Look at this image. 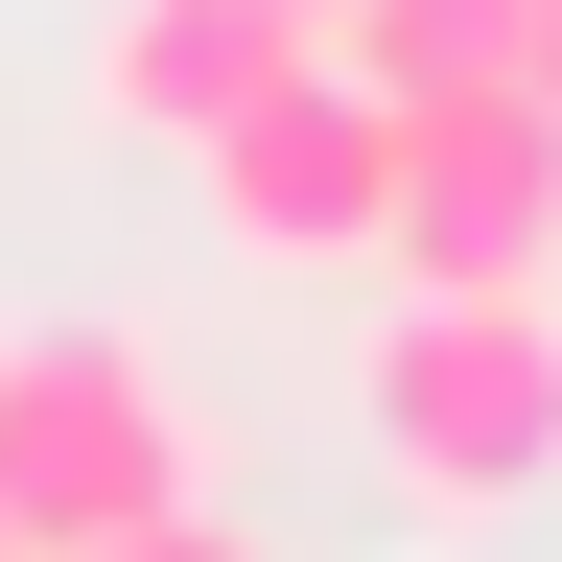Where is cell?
<instances>
[{
  "mask_svg": "<svg viewBox=\"0 0 562 562\" xmlns=\"http://www.w3.org/2000/svg\"><path fill=\"white\" fill-rule=\"evenodd\" d=\"M375 469L422 516H516L562 492V281H422L375 328Z\"/></svg>",
  "mask_w": 562,
  "mask_h": 562,
  "instance_id": "obj_1",
  "label": "cell"
},
{
  "mask_svg": "<svg viewBox=\"0 0 562 562\" xmlns=\"http://www.w3.org/2000/svg\"><path fill=\"white\" fill-rule=\"evenodd\" d=\"M140 516H188V375L140 328H0V539L70 562Z\"/></svg>",
  "mask_w": 562,
  "mask_h": 562,
  "instance_id": "obj_2",
  "label": "cell"
},
{
  "mask_svg": "<svg viewBox=\"0 0 562 562\" xmlns=\"http://www.w3.org/2000/svg\"><path fill=\"white\" fill-rule=\"evenodd\" d=\"M211 235L235 258H398V94L375 70H281V94L211 140Z\"/></svg>",
  "mask_w": 562,
  "mask_h": 562,
  "instance_id": "obj_3",
  "label": "cell"
},
{
  "mask_svg": "<svg viewBox=\"0 0 562 562\" xmlns=\"http://www.w3.org/2000/svg\"><path fill=\"white\" fill-rule=\"evenodd\" d=\"M398 281H562V117H539V70L398 117Z\"/></svg>",
  "mask_w": 562,
  "mask_h": 562,
  "instance_id": "obj_4",
  "label": "cell"
},
{
  "mask_svg": "<svg viewBox=\"0 0 562 562\" xmlns=\"http://www.w3.org/2000/svg\"><path fill=\"white\" fill-rule=\"evenodd\" d=\"M281 70H328V24H305V0H117V24H94V117L211 165V140H235Z\"/></svg>",
  "mask_w": 562,
  "mask_h": 562,
  "instance_id": "obj_5",
  "label": "cell"
},
{
  "mask_svg": "<svg viewBox=\"0 0 562 562\" xmlns=\"http://www.w3.org/2000/svg\"><path fill=\"white\" fill-rule=\"evenodd\" d=\"M328 47L375 70L398 117H422V94H492V70H539V0H351Z\"/></svg>",
  "mask_w": 562,
  "mask_h": 562,
  "instance_id": "obj_6",
  "label": "cell"
},
{
  "mask_svg": "<svg viewBox=\"0 0 562 562\" xmlns=\"http://www.w3.org/2000/svg\"><path fill=\"white\" fill-rule=\"evenodd\" d=\"M70 562H258V539H235V516L188 492V516H140V539H70Z\"/></svg>",
  "mask_w": 562,
  "mask_h": 562,
  "instance_id": "obj_7",
  "label": "cell"
},
{
  "mask_svg": "<svg viewBox=\"0 0 562 562\" xmlns=\"http://www.w3.org/2000/svg\"><path fill=\"white\" fill-rule=\"evenodd\" d=\"M539 117H562V0H539Z\"/></svg>",
  "mask_w": 562,
  "mask_h": 562,
  "instance_id": "obj_8",
  "label": "cell"
},
{
  "mask_svg": "<svg viewBox=\"0 0 562 562\" xmlns=\"http://www.w3.org/2000/svg\"><path fill=\"white\" fill-rule=\"evenodd\" d=\"M305 24H351V0H305Z\"/></svg>",
  "mask_w": 562,
  "mask_h": 562,
  "instance_id": "obj_9",
  "label": "cell"
},
{
  "mask_svg": "<svg viewBox=\"0 0 562 562\" xmlns=\"http://www.w3.org/2000/svg\"><path fill=\"white\" fill-rule=\"evenodd\" d=\"M0 562H24V539H0Z\"/></svg>",
  "mask_w": 562,
  "mask_h": 562,
  "instance_id": "obj_10",
  "label": "cell"
}]
</instances>
